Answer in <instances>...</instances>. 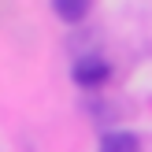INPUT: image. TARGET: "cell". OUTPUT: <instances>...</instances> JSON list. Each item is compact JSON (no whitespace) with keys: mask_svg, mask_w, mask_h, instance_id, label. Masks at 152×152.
Segmentation results:
<instances>
[{"mask_svg":"<svg viewBox=\"0 0 152 152\" xmlns=\"http://www.w3.org/2000/svg\"><path fill=\"white\" fill-rule=\"evenodd\" d=\"M108 78H111V67L104 63V56H82L78 63H74V82H78V86H86V89L104 86Z\"/></svg>","mask_w":152,"mask_h":152,"instance_id":"6da1fadb","label":"cell"},{"mask_svg":"<svg viewBox=\"0 0 152 152\" xmlns=\"http://www.w3.org/2000/svg\"><path fill=\"white\" fill-rule=\"evenodd\" d=\"M100 152H141V141L130 130H111L100 137Z\"/></svg>","mask_w":152,"mask_h":152,"instance_id":"7a4b0ae2","label":"cell"},{"mask_svg":"<svg viewBox=\"0 0 152 152\" xmlns=\"http://www.w3.org/2000/svg\"><path fill=\"white\" fill-rule=\"evenodd\" d=\"M52 7H56V15L63 22H82L89 15V7H93V0H52Z\"/></svg>","mask_w":152,"mask_h":152,"instance_id":"3957f363","label":"cell"}]
</instances>
